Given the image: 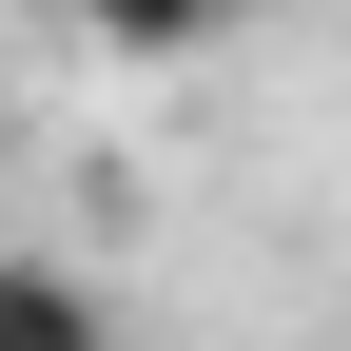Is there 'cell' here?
<instances>
[{
    "label": "cell",
    "instance_id": "2",
    "mask_svg": "<svg viewBox=\"0 0 351 351\" xmlns=\"http://www.w3.org/2000/svg\"><path fill=\"white\" fill-rule=\"evenodd\" d=\"M0 351H117L98 274H59V254H0Z\"/></svg>",
    "mask_w": 351,
    "mask_h": 351
},
{
    "label": "cell",
    "instance_id": "1",
    "mask_svg": "<svg viewBox=\"0 0 351 351\" xmlns=\"http://www.w3.org/2000/svg\"><path fill=\"white\" fill-rule=\"evenodd\" d=\"M234 20H254V0H78V39H98V59H137V78H176V59H215Z\"/></svg>",
    "mask_w": 351,
    "mask_h": 351
}]
</instances>
